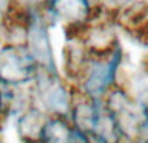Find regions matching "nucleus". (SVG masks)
Here are the masks:
<instances>
[{"label": "nucleus", "mask_w": 148, "mask_h": 143, "mask_svg": "<svg viewBox=\"0 0 148 143\" xmlns=\"http://www.w3.org/2000/svg\"><path fill=\"white\" fill-rule=\"evenodd\" d=\"M143 141L148 143V125H147V129H146V133H144V138H143Z\"/></svg>", "instance_id": "nucleus-9"}, {"label": "nucleus", "mask_w": 148, "mask_h": 143, "mask_svg": "<svg viewBox=\"0 0 148 143\" xmlns=\"http://www.w3.org/2000/svg\"><path fill=\"white\" fill-rule=\"evenodd\" d=\"M75 129L69 120L48 117L40 135V143H73Z\"/></svg>", "instance_id": "nucleus-7"}, {"label": "nucleus", "mask_w": 148, "mask_h": 143, "mask_svg": "<svg viewBox=\"0 0 148 143\" xmlns=\"http://www.w3.org/2000/svg\"><path fill=\"white\" fill-rule=\"evenodd\" d=\"M122 46L104 54H90L88 61L74 86L96 102H103L107 94L118 85L120 72L123 65Z\"/></svg>", "instance_id": "nucleus-1"}, {"label": "nucleus", "mask_w": 148, "mask_h": 143, "mask_svg": "<svg viewBox=\"0 0 148 143\" xmlns=\"http://www.w3.org/2000/svg\"><path fill=\"white\" fill-rule=\"evenodd\" d=\"M144 64H146V67L148 68V61H147V63H144Z\"/></svg>", "instance_id": "nucleus-11"}, {"label": "nucleus", "mask_w": 148, "mask_h": 143, "mask_svg": "<svg viewBox=\"0 0 148 143\" xmlns=\"http://www.w3.org/2000/svg\"><path fill=\"white\" fill-rule=\"evenodd\" d=\"M103 102H96L74 86L69 121L77 131L90 137L99 117Z\"/></svg>", "instance_id": "nucleus-5"}, {"label": "nucleus", "mask_w": 148, "mask_h": 143, "mask_svg": "<svg viewBox=\"0 0 148 143\" xmlns=\"http://www.w3.org/2000/svg\"><path fill=\"white\" fill-rule=\"evenodd\" d=\"M73 143H94V142H92L87 135H84V134H82V133H79V131L75 130Z\"/></svg>", "instance_id": "nucleus-8"}, {"label": "nucleus", "mask_w": 148, "mask_h": 143, "mask_svg": "<svg viewBox=\"0 0 148 143\" xmlns=\"http://www.w3.org/2000/svg\"><path fill=\"white\" fill-rule=\"evenodd\" d=\"M39 73L35 60L25 46H0V83L12 87L31 86Z\"/></svg>", "instance_id": "nucleus-4"}, {"label": "nucleus", "mask_w": 148, "mask_h": 143, "mask_svg": "<svg viewBox=\"0 0 148 143\" xmlns=\"http://www.w3.org/2000/svg\"><path fill=\"white\" fill-rule=\"evenodd\" d=\"M34 104L48 117L69 120L74 86L60 73L40 70L33 83Z\"/></svg>", "instance_id": "nucleus-3"}, {"label": "nucleus", "mask_w": 148, "mask_h": 143, "mask_svg": "<svg viewBox=\"0 0 148 143\" xmlns=\"http://www.w3.org/2000/svg\"><path fill=\"white\" fill-rule=\"evenodd\" d=\"M133 143H147V142H144V141H138V142H133Z\"/></svg>", "instance_id": "nucleus-10"}, {"label": "nucleus", "mask_w": 148, "mask_h": 143, "mask_svg": "<svg viewBox=\"0 0 148 143\" xmlns=\"http://www.w3.org/2000/svg\"><path fill=\"white\" fill-rule=\"evenodd\" d=\"M105 109L113 118L123 143L143 141L148 125V107L116 86L103 100Z\"/></svg>", "instance_id": "nucleus-2"}, {"label": "nucleus", "mask_w": 148, "mask_h": 143, "mask_svg": "<svg viewBox=\"0 0 148 143\" xmlns=\"http://www.w3.org/2000/svg\"><path fill=\"white\" fill-rule=\"evenodd\" d=\"M48 116L39 109L36 105L27 108L16 117V135L21 143H36L40 142V135L46 125Z\"/></svg>", "instance_id": "nucleus-6"}]
</instances>
